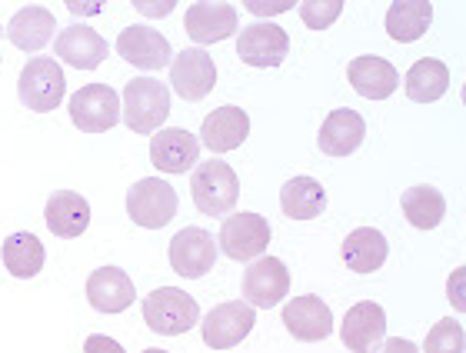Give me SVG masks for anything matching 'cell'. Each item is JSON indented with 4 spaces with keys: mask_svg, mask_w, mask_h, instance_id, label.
<instances>
[{
    "mask_svg": "<svg viewBox=\"0 0 466 353\" xmlns=\"http://www.w3.org/2000/svg\"><path fill=\"white\" fill-rule=\"evenodd\" d=\"M170 117V87L154 77H134L120 97V120L134 134H157Z\"/></svg>",
    "mask_w": 466,
    "mask_h": 353,
    "instance_id": "6da1fadb",
    "label": "cell"
},
{
    "mask_svg": "<svg viewBox=\"0 0 466 353\" xmlns=\"http://www.w3.org/2000/svg\"><path fill=\"white\" fill-rule=\"evenodd\" d=\"M190 194H194V204L200 214L224 217L240 200V176H237V170L227 160L210 157L207 164H197L194 167Z\"/></svg>",
    "mask_w": 466,
    "mask_h": 353,
    "instance_id": "7a4b0ae2",
    "label": "cell"
},
{
    "mask_svg": "<svg viewBox=\"0 0 466 353\" xmlns=\"http://www.w3.org/2000/svg\"><path fill=\"white\" fill-rule=\"evenodd\" d=\"M67 94V80L64 67L54 57H34L24 64L17 80V97L20 104L34 114H50L60 107V100Z\"/></svg>",
    "mask_w": 466,
    "mask_h": 353,
    "instance_id": "3957f363",
    "label": "cell"
},
{
    "mask_svg": "<svg viewBox=\"0 0 466 353\" xmlns=\"http://www.w3.org/2000/svg\"><path fill=\"white\" fill-rule=\"evenodd\" d=\"M200 320V307L187 290L160 287L144 300V324L160 337H180Z\"/></svg>",
    "mask_w": 466,
    "mask_h": 353,
    "instance_id": "277c9868",
    "label": "cell"
},
{
    "mask_svg": "<svg viewBox=\"0 0 466 353\" xmlns=\"http://www.w3.org/2000/svg\"><path fill=\"white\" fill-rule=\"evenodd\" d=\"M127 214L144 230H160L177 217V190L160 176H144L127 190Z\"/></svg>",
    "mask_w": 466,
    "mask_h": 353,
    "instance_id": "5b68a950",
    "label": "cell"
},
{
    "mask_svg": "<svg viewBox=\"0 0 466 353\" xmlns=\"http://www.w3.org/2000/svg\"><path fill=\"white\" fill-rule=\"evenodd\" d=\"M217 247L224 250L230 260H243L250 264L270 247V224L267 217L253 214V210H240V214H230L220 227V240Z\"/></svg>",
    "mask_w": 466,
    "mask_h": 353,
    "instance_id": "8992f818",
    "label": "cell"
},
{
    "mask_svg": "<svg viewBox=\"0 0 466 353\" xmlns=\"http://www.w3.org/2000/svg\"><path fill=\"white\" fill-rule=\"evenodd\" d=\"M70 120L84 134H104L120 120V97L107 84H87L70 97Z\"/></svg>",
    "mask_w": 466,
    "mask_h": 353,
    "instance_id": "52a82bcc",
    "label": "cell"
},
{
    "mask_svg": "<svg viewBox=\"0 0 466 353\" xmlns=\"http://www.w3.org/2000/svg\"><path fill=\"white\" fill-rule=\"evenodd\" d=\"M290 54V37L287 30L277 27V24H267V20H257L250 27L240 30L237 37V57L247 64V67H280Z\"/></svg>",
    "mask_w": 466,
    "mask_h": 353,
    "instance_id": "ba28073f",
    "label": "cell"
},
{
    "mask_svg": "<svg viewBox=\"0 0 466 353\" xmlns=\"http://www.w3.org/2000/svg\"><path fill=\"white\" fill-rule=\"evenodd\" d=\"M170 87L187 100L197 104L217 87V64L204 47H187L170 60Z\"/></svg>",
    "mask_w": 466,
    "mask_h": 353,
    "instance_id": "9c48e42d",
    "label": "cell"
},
{
    "mask_svg": "<svg viewBox=\"0 0 466 353\" xmlns=\"http://www.w3.org/2000/svg\"><path fill=\"white\" fill-rule=\"evenodd\" d=\"M253 327H257V314L247 300H227V304H217L210 314L204 317V344L210 350H230L240 340H247Z\"/></svg>",
    "mask_w": 466,
    "mask_h": 353,
    "instance_id": "30bf717a",
    "label": "cell"
},
{
    "mask_svg": "<svg viewBox=\"0 0 466 353\" xmlns=\"http://www.w3.org/2000/svg\"><path fill=\"white\" fill-rule=\"evenodd\" d=\"M290 290V274L280 257H257L250 260L247 274H243V300L250 307H263L270 310L280 300H287Z\"/></svg>",
    "mask_w": 466,
    "mask_h": 353,
    "instance_id": "8fae6325",
    "label": "cell"
},
{
    "mask_svg": "<svg viewBox=\"0 0 466 353\" xmlns=\"http://www.w3.org/2000/svg\"><path fill=\"white\" fill-rule=\"evenodd\" d=\"M217 264V244L204 227H184L180 234L170 240V267L177 277L187 280H200L214 270Z\"/></svg>",
    "mask_w": 466,
    "mask_h": 353,
    "instance_id": "7c38bea8",
    "label": "cell"
},
{
    "mask_svg": "<svg viewBox=\"0 0 466 353\" xmlns=\"http://www.w3.org/2000/svg\"><path fill=\"white\" fill-rule=\"evenodd\" d=\"M283 327L300 344H320L333 330V314L320 297H293V300L283 304Z\"/></svg>",
    "mask_w": 466,
    "mask_h": 353,
    "instance_id": "4fadbf2b",
    "label": "cell"
},
{
    "mask_svg": "<svg viewBox=\"0 0 466 353\" xmlns=\"http://www.w3.org/2000/svg\"><path fill=\"white\" fill-rule=\"evenodd\" d=\"M197 157H200V137L184 127L157 130L150 140V164L160 174H187L190 167H197Z\"/></svg>",
    "mask_w": 466,
    "mask_h": 353,
    "instance_id": "5bb4252c",
    "label": "cell"
},
{
    "mask_svg": "<svg viewBox=\"0 0 466 353\" xmlns=\"http://www.w3.org/2000/svg\"><path fill=\"white\" fill-rule=\"evenodd\" d=\"M383 337H387V314H383V307L373 304V300L350 307L340 327V340L350 353H373L383 344Z\"/></svg>",
    "mask_w": 466,
    "mask_h": 353,
    "instance_id": "9a60e30c",
    "label": "cell"
},
{
    "mask_svg": "<svg viewBox=\"0 0 466 353\" xmlns=\"http://www.w3.org/2000/svg\"><path fill=\"white\" fill-rule=\"evenodd\" d=\"M116 54L137 70H160L170 64V40L147 24H134L116 37Z\"/></svg>",
    "mask_w": 466,
    "mask_h": 353,
    "instance_id": "2e32d148",
    "label": "cell"
},
{
    "mask_svg": "<svg viewBox=\"0 0 466 353\" xmlns=\"http://www.w3.org/2000/svg\"><path fill=\"white\" fill-rule=\"evenodd\" d=\"M237 7L233 4H210V0H200L194 7H187L184 30L194 44H220L230 34H237Z\"/></svg>",
    "mask_w": 466,
    "mask_h": 353,
    "instance_id": "e0dca14e",
    "label": "cell"
},
{
    "mask_svg": "<svg viewBox=\"0 0 466 353\" xmlns=\"http://www.w3.org/2000/svg\"><path fill=\"white\" fill-rule=\"evenodd\" d=\"M54 54H57V60H67L70 67L97 70L107 60V40L87 24H70L54 40Z\"/></svg>",
    "mask_w": 466,
    "mask_h": 353,
    "instance_id": "ac0fdd59",
    "label": "cell"
},
{
    "mask_svg": "<svg viewBox=\"0 0 466 353\" xmlns=\"http://www.w3.org/2000/svg\"><path fill=\"white\" fill-rule=\"evenodd\" d=\"M250 137V117L247 110L233 107H217L204 117V127H200V144L210 147V154H230Z\"/></svg>",
    "mask_w": 466,
    "mask_h": 353,
    "instance_id": "d6986e66",
    "label": "cell"
},
{
    "mask_svg": "<svg viewBox=\"0 0 466 353\" xmlns=\"http://www.w3.org/2000/svg\"><path fill=\"white\" fill-rule=\"evenodd\" d=\"M87 300L100 314H124L137 300V287L120 267H100L87 277Z\"/></svg>",
    "mask_w": 466,
    "mask_h": 353,
    "instance_id": "ffe728a7",
    "label": "cell"
},
{
    "mask_svg": "<svg viewBox=\"0 0 466 353\" xmlns=\"http://www.w3.org/2000/svg\"><path fill=\"white\" fill-rule=\"evenodd\" d=\"M363 137H367V120L360 117L357 110L340 107L333 110V114H327L317 144H320V150L327 157H350V154L360 150Z\"/></svg>",
    "mask_w": 466,
    "mask_h": 353,
    "instance_id": "44dd1931",
    "label": "cell"
},
{
    "mask_svg": "<svg viewBox=\"0 0 466 353\" xmlns=\"http://www.w3.org/2000/svg\"><path fill=\"white\" fill-rule=\"evenodd\" d=\"M44 224L54 237L74 240L90 227V204L74 190H57V194H50L47 207H44Z\"/></svg>",
    "mask_w": 466,
    "mask_h": 353,
    "instance_id": "7402d4cb",
    "label": "cell"
},
{
    "mask_svg": "<svg viewBox=\"0 0 466 353\" xmlns=\"http://www.w3.org/2000/svg\"><path fill=\"white\" fill-rule=\"evenodd\" d=\"M350 84L357 90L360 97L367 100H387L393 90L400 87V74L397 67L383 57H357L350 60Z\"/></svg>",
    "mask_w": 466,
    "mask_h": 353,
    "instance_id": "603a6c76",
    "label": "cell"
},
{
    "mask_svg": "<svg viewBox=\"0 0 466 353\" xmlns=\"http://www.w3.org/2000/svg\"><path fill=\"white\" fill-rule=\"evenodd\" d=\"M387 254L390 244L377 227H357L343 240V264L353 274H373V270H380V267L387 264Z\"/></svg>",
    "mask_w": 466,
    "mask_h": 353,
    "instance_id": "cb8c5ba5",
    "label": "cell"
},
{
    "mask_svg": "<svg viewBox=\"0 0 466 353\" xmlns=\"http://www.w3.org/2000/svg\"><path fill=\"white\" fill-rule=\"evenodd\" d=\"M54 10L47 7H20L14 17H10L7 24V40L14 44L17 50H40V47H47L50 37H54Z\"/></svg>",
    "mask_w": 466,
    "mask_h": 353,
    "instance_id": "d4e9b609",
    "label": "cell"
},
{
    "mask_svg": "<svg viewBox=\"0 0 466 353\" xmlns=\"http://www.w3.org/2000/svg\"><path fill=\"white\" fill-rule=\"evenodd\" d=\"M433 20V4L430 0H393L383 17V27L397 44H413L427 34Z\"/></svg>",
    "mask_w": 466,
    "mask_h": 353,
    "instance_id": "484cf974",
    "label": "cell"
},
{
    "mask_svg": "<svg viewBox=\"0 0 466 353\" xmlns=\"http://www.w3.org/2000/svg\"><path fill=\"white\" fill-rule=\"evenodd\" d=\"M280 210L290 220H313L327 210V190L313 176H293L280 190Z\"/></svg>",
    "mask_w": 466,
    "mask_h": 353,
    "instance_id": "4316f807",
    "label": "cell"
},
{
    "mask_svg": "<svg viewBox=\"0 0 466 353\" xmlns=\"http://www.w3.org/2000/svg\"><path fill=\"white\" fill-rule=\"evenodd\" d=\"M403 90L413 104H433L450 90V67L433 57L417 60L403 77Z\"/></svg>",
    "mask_w": 466,
    "mask_h": 353,
    "instance_id": "83f0119b",
    "label": "cell"
},
{
    "mask_svg": "<svg viewBox=\"0 0 466 353\" xmlns=\"http://www.w3.org/2000/svg\"><path fill=\"white\" fill-rule=\"evenodd\" d=\"M0 260L7 267L10 277H17V280H30V277H37L44 270V244H40L37 237L27 234V230H20V234H10L0 247Z\"/></svg>",
    "mask_w": 466,
    "mask_h": 353,
    "instance_id": "f1b7e54d",
    "label": "cell"
},
{
    "mask_svg": "<svg viewBox=\"0 0 466 353\" xmlns=\"http://www.w3.org/2000/svg\"><path fill=\"white\" fill-rule=\"evenodd\" d=\"M400 207H403L407 220L417 227V230H433V227H440V220L447 217V200H443V194H440L437 187H430V184H417V187H410V190H403Z\"/></svg>",
    "mask_w": 466,
    "mask_h": 353,
    "instance_id": "f546056e",
    "label": "cell"
},
{
    "mask_svg": "<svg viewBox=\"0 0 466 353\" xmlns=\"http://www.w3.org/2000/svg\"><path fill=\"white\" fill-rule=\"evenodd\" d=\"M463 350H466L463 324L453 320V317H443L427 334V344H423V353H463Z\"/></svg>",
    "mask_w": 466,
    "mask_h": 353,
    "instance_id": "4dcf8cb0",
    "label": "cell"
},
{
    "mask_svg": "<svg viewBox=\"0 0 466 353\" xmlns=\"http://www.w3.org/2000/svg\"><path fill=\"white\" fill-rule=\"evenodd\" d=\"M297 10L310 30H327L343 14V0H303V4H297Z\"/></svg>",
    "mask_w": 466,
    "mask_h": 353,
    "instance_id": "1f68e13d",
    "label": "cell"
},
{
    "mask_svg": "<svg viewBox=\"0 0 466 353\" xmlns=\"http://www.w3.org/2000/svg\"><path fill=\"white\" fill-rule=\"evenodd\" d=\"M84 353H127V350L120 344H116L114 337H107V334H90L87 340H84Z\"/></svg>",
    "mask_w": 466,
    "mask_h": 353,
    "instance_id": "d6a6232c",
    "label": "cell"
},
{
    "mask_svg": "<svg viewBox=\"0 0 466 353\" xmlns=\"http://www.w3.org/2000/svg\"><path fill=\"white\" fill-rule=\"evenodd\" d=\"M243 7L250 10V14H257V17H273V14H283V10H290L293 4H290V0H277V4H260V0H247Z\"/></svg>",
    "mask_w": 466,
    "mask_h": 353,
    "instance_id": "836d02e7",
    "label": "cell"
},
{
    "mask_svg": "<svg viewBox=\"0 0 466 353\" xmlns=\"http://www.w3.org/2000/svg\"><path fill=\"white\" fill-rule=\"evenodd\" d=\"M134 7L140 10L144 17H167V14H170L177 4H174V0H160V4H157V0H137Z\"/></svg>",
    "mask_w": 466,
    "mask_h": 353,
    "instance_id": "e575fe53",
    "label": "cell"
},
{
    "mask_svg": "<svg viewBox=\"0 0 466 353\" xmlns=\"http://www.w3.org/2000/svg\"><path fill=\"white\" fill-rule=\"evenodd\" d=\"M373 353H420V347L413 340H400V337H390L377 347Z\"/></svg>",
    "mask_w": 466,
    "mask_h": 353,
    "instance_id": "d590c367",
    "label": "cell"
},
{
    "mask_svg": "<svg viewBox=\"0 0 466 353\" xmlns=\"http://www.w3.org/2000/svg\"><path fill=\"white\" fill-rule=\"evenodd\" d=\"M463 267H460L457 274H453V280H450V304H457V310H463L466 300H463V290H460V280H463Z\"/></svg>",
    "mask_w": 466,
    "mask_h": 353,
    "instance_id": "8d00e7d4",
    "label": "cell"
},
{
    "mask_svg": "<svg viewBox=\"0 0 466 353\" xmlns=\"http://www.w3.org/2000/svg\"><path fill=\"white\" fill-rule=\"evenodd\" d=\"M67 10L70 14H77V17L80 14H100V4H77V0H70Z\"/></svg>",
    "mask_w": 466,
    "mask_h": 353,
    "instance_id": "74e56055",
    "label": "cell"
},
{
    "mask_svg": "<svg viewBox=\"0 0 466 353\" xmlns=\"http://www.w3.org/2000/svg\"><path fill=\"white\" fill-rule=\"evenodd\" d=\"M144 353H167V350H157V347H150V350H144Z\"/></svg>",
    "mask_w": 466,
    "mask_h": 353,
    "instance_id": "f35d334b",
    "label": "cell"
},
{
    "mask_svg": "<svg viewBox=\"0 0 466 353\" xmlns=\"http://www.w3.org/2000/svg\"><path fill=\"white\" fill-rule=\"evenodd\" d=\"M0 34H4V30H0Z\"/></svg>",
    "mask_w": 466,
    "mask_h": 353,
    "instance_id": "ab89813d",
    "label": "cell"
}]
</instances>
